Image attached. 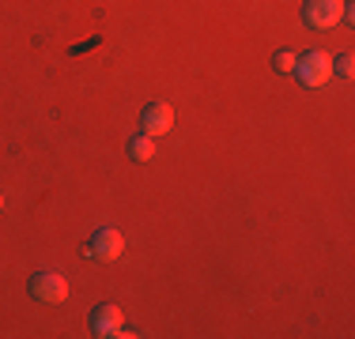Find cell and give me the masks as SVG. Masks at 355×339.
Here are the masks:
<instances>
[{
  "label": "cell",
  "instance_id": "9c48e42d",
  "mask_svg": "<svg viewBox=\"0 0 355 339\" xmlns=\"http://www.w3.org/2000/svg\"><path fill=\"white\" fill-rule=\"evenodd\" d=\"M295 61H299V53H291V49H280V53L272 57V68H276V72H284V75H291V72H295Z\"/></svg>",
  "mask_w": 355,
  "mask_h": 339
},
{
  "label": "cell",
  "instance_id": "8992f818",
  "mask_svg": "<svg viewBox=\"0 0 355 339\" xmlns=\"http://www.w3.org/2000/svg\"><path fill=\"white\" fill-rule=\"evenodd\" d=\"M174 129V109L166 106V102H148L140 113V132L148 136H166Z\"/></svg>",
  "mask_w": 355,
  "mask_h": 339
},
{
  "label": "cell",
  "instance_id": "5b68a950",
  "mask_svg": "<svg viewBox=\"0 0 355 339\" xmlns=\"http://www.w3.org/2000/svg\"><path fill=\"white\" fill-rule=\"evenodd\" d=\"M87 328H91V336H98V339H121L125 317H121V309H117V305L106 302V305H95V309H91Z\"/></svg>",
  "mask_w": 355,
  "mask_h": 339
},
{
  "label": "cell",
  "instance_id": "3957f363",
  "mask_svg": "<svg viewBox=\"0 0 355 339\" xmlns=\"http://www.w3.org/2000/svg\"><path fill=\"white\" fill-rule=\"evenodd\" d=\"M344 19V0H306L302 4V23L314 30H333Z\"/></svg>",
  "mask_w": 355,
  "mask_h": 339
},
{
  "label": "cell",
  "instance_id": "ba28073f",
  "mask_svg": "<svg viewBox=\"0 0 355 339\" xmlns=\"http://www.w3.org/2000/svg\"><path fill=\"white\" fill-rule=\"evenodd\" d=\"M333 75H340V80H352V75H355V57H352V53L333 57Z\"/></svg>",
  "mask_w": 355,
  "mask_h": 339
},
{
  "label": "cell",
  "instance_id": "6da1fadb",
  "mask_svg": "<svg viewBox=\"0 0 355 339\" xmlns=\"http://www.w3.org/2000/svg\"><path fill=\"white\" fill-rule=\"evenodd\" d=\"M291 75H299L302 87L318 91V87H325V83L333 80V57L321 53V49H310V53H302L299 61H295V72Z\"/></svg>",
  "mask_w": 355,
  "mask_h": 339
},
{
  "label": "cell",
  "instance_id": "7a4b0ae2",
  "mask_svg": "<svg viewBox=\"0 0 355 339\" xmlns=\"http://www.w3.org/2000/svg\"><path fill=\"white\" fill-rule=\"evenodd\" d=\"M121 253H125V237H121V230H114V226L95 230V234H91V241L83 245V257L98 260V264H110V260H117Z\"/></svg>",
  "mask_w": 355,
  "mask_h": 339
},
{
  "label": "cell",
  "instance_id": "30bf717a",
  "mask_svg": "<svg viewBox=\"0 0 355 339\" xmlns=\"http://www.w3.org/2000/svg\"><path fill=\"white\" fill-rule=\"evenodd\" d=\"M0 208H4V196H0Z\"/></svg>",
  "mask_w": 355,
  "mask_h": 339
},
{
  "label": "cell",
  "instance_id": "277c9868",
  "mask_svg": "<svg viewBox=\"0 0 355 339\" xmlns=\"http://www.w3.org/2000/svg\"><path fill=\"white\" fill-rule=\"evenodd\" d=\"M31 298L42 302V305H61L69 298V283H64V275H57V271H38V275H31Z\"/></svg>",
  "mask_w": 355,
  "mask_h": 339
},
{
  "label": "cell",
  "instance_id": "52a82bcc",
  "mask_svg": "<svg viewBox=\"0 0 355 339\" xmlns=\"http://www.w3.org/2000/svg\"><path fill=\"white\" fill-rule=\"evenodd\" d=\"M129 158L132 163H151L155 158V136H148V132H140V136H132L129 140Z\"/></svg>",
  "mask_w": 355,
  "mask_h": 339
}]
</instances>
